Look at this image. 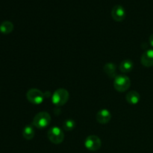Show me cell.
Returning <instances> with one entry per match:
<instances>
[{"instance_id":"cell-16","label":"cell","mask_w":153,"mask_h":153,"mask_svg":"<svg viewBox=\"0 0 153 153\" xmlns=\"http://www.w3.org/2000/svg\"><path fill=\"white\" fill-rule=\"evenodd\" d=\"M149 44H150V46L153 47V34H151L150 37H149Z\"/></svg>"},{"instance_id":"cell-12","label":"cell","mask_w":153,"mask_h":153,"mask_svg":"<svg viewBox=\"0 0 153 153\" xmlns=\"http://www.w3.org/2000/svg\"><path fill=\"white\" fill-rule=\"evenodd\" d=\"M133 67H134V64L132 61L129 59H126L123 61L120 64V70L122 73H129L132 70Z\"/></svg>"},{"instance_id":"cell-14","label":"cell","mask_w":153,"mask_h":153,"mask_svg":"<svg viewBox=\"0 0 153 153\" xmlns=\"http://www.w3.org/2000/svg\"><path fill=\"white\" fill-rule=\"evenodd\" d=\"M13 30V25L10 21H4L0 25V31L4 34H10Z\"/></svg>"},{"instance_id":"cell-9","label":"cell","mask_w":153,"mask_h":153,"mask_svg":"<svg viewBox=\"0 0 153 153\" xmlns=\"http://www.w3.org/2000/svg\"><path fill=\"white\" fill-rule=\"evenodd\" d=\"M142 65L146 67H153V49H148L142 55L140 58Z\"/></svg>"},{"instance_id":"cell-3","label":"cell","mask_w":153,"mask_h":153,"mask_svg":"<svg viewBox=\"0 0 153 153\" xmlns=\"http://www.w3.org/2000/svg\"><path fill=\"white\" fill-rule=\"evenodd\" d=\"M49 140L55 144L61 143L64 140V133L61 128L58 126L52 127L47 132Z\"/></svg>"},{"instance_id":"cell-11","label":"cell","mask_w":153,"mask_h":153,"mask_svg":"<svg viewBox=\"0 0 153 153\" xmlns=\"http://www.w3.org/2000/svg\"><path fill=\"white\" fill-rule=\"evenodd\" d=\"M104 71L110 78L117 77V67L113 63H107L104 66Z\"/></svg>"},{"instance_id":"cell-10","label":"cell","mask_w":153,"mask_h":153,"mask_svg":"<svg viewBox=\"0 0 153 153\" xmlns=\"http://www.w3.org/2000/svg\"><path fill=\"white\" fill-rule=\"evenodd\" d=\"M126 100L129 104L136 105L139 102L140 100V96L138 92L135 91H131L126 96Z\"/></svg>"},{"instance_id":"cell-7","label":"cell","mask_w":153,"mask_h":153,"mask_svg":"<svg viewBox=\"0 0 153 153\" xmlns=\"http://www.w3.org/2000/svg\"><path fill=\"white\" fill-rule=\"evenodd\" d=\"M111 16L116 22H122L126 17V10L122 5H115L111 10Z\"/></svg>"},{"instance_id":"cell-13","label":"cell","mask_w":153,"mask_h":153,"mask_svg":"<svg viewBox=\"0 0 153 153\" xmlns=\"http://www.w3.org/2000/svg\"><path fill=\"white\" fill-rule=\"evenodd\" d=\"M34 126L32 125H28L25 126V128L22 130V136L26 140H31L34 138V134H35V131L34 129Z\"/></svg>"},{"instance_id":"cell-5","label":"cell","mask_w":153,"mask_h":153,"mask_svg":"<svg viewBox=\"0 0 153 153\" xmlns=\"http://www.w3.org/2000/svg\"><path fill=\"white\" fill-rule=\"evenodd\" d=\"M26 97L30 102L33 103V104L38 105L43 102L45 96L44 94L40 90L32 88V89H30L27 92Z\"/></svg>"},{"instance_id":"cell-6","label":"cell","mask_w":153,"mask_h":153,"mask_svg":"<svg viewBox=\"0 0 153 153\" xmlns=\"http://www.w3.org/2000/svg\"><path fill=\"white\" fill-rule=\"evenodd\" d=\"M85 146L88 150L94 152L100 149L102 146V141L98 136L90 135L85 139Z\"/></svg>"},{"instance_id":"cell-8","label":"cell","mask_w":153,"mask_h":153,"mask_svg":"<svg viewBox=\"0 0 153 153\" xmlns=\"http://www.w3.org/2000/svg\"><path fill=\"white\" fill-rule=\"evenodd\" d=\"M97 120L100 124H106L111 119V114L108 109H102L97 114Z\"/></svg>"},{"instance_id":"cell-4","label":"cell","mask_w":153,"mask_h":153,"mask_svg":"<svg viewBox=\"0 0 153 153\" xmlns=\"http://www.w3.org/2000/svg\"><path fill=\"white\" fill-rule=\"evenodd\" d=\"M130 86H131V80L126 76H123V75L117 76L114 81V87L116 91L119 92H124L127 91L130 88Z\"/></svg>"},{"instance_id":"cell-15","label":"cell","mask_w":153,"mask_h":153,"mask_svg":"<svg viewBox=\"0 0 153 153\" xmlns=\"http://www.w3.org/2000/svg\"><path fill=\"white\" fill-rule=\"evenodd\" d=\"M75 126H76V123H75V121L72 119H68L67 120L64 121V129L67 131H70L75 128Z\"/></svg>"},{"instance_id":"cell-1","label":"cell","mask_w":153,"mask_h":153,"mask_svg":"<svg viewBox=\"0 0 153 153\" xmlns=\"http://www.w3.org/2000/svg\"><path fill=\"white\" fill-rule=\"evenodd\" d=\"M69 92L64 88L57 89L52 97V101L56 106H62L67 102L69 100Z\"/></svg>"},{"instance_id":"cell-2","label":"cell","mask_w":153,"mask_h":153,"mask_svg":"<svg viewBox=\"0 0 153 153\" xmlns=\"http://www.w3.org/2000/svg\"><path fill=\"white\" fill-rule=\"evenodd\" d=\"M51 122V116L45 111L39 112L33 119L32 124L37 128H44L49 125Z\"/></svg>"}]
</instances>
